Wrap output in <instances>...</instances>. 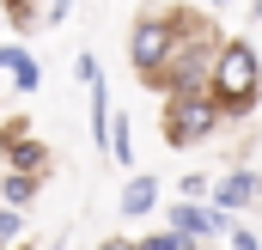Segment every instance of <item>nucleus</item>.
I'll use <instances>...</instances> for the list:
<instances>
[{
	"label": "nucleus",
	"instance_id": "nucleus-21",
	"mask_svg": "<svg viewBox=\"0 0 262 250\" xmlns=\"http://www.w3.org/2000/svg\"><path fill=\"white\" fill-rule=\"evenodd\" d=\"M0 122H6V116H0Z\"/></svg>",
	"mask_w": 262,
	"mask_h": 250
},
{
	"label": "nucleus",
	"instance_id": "nucleus-19",
	"mask_svg": "<svg viewBox=\"0 0 262 250\" xmlns=\"http://www.w3.org/2000/svg\"><path fill=\"white\" fill-rule=\"evenodd\" d=\"M250 12H256V25H262V0H250Z\"/></svg>",
	"mask_w": 262,
	"mask_h": 250
},
{
	"label": "nucleus",
	"instance_id": "nucleus-18",
	"mask_svg": "<svg viewBox=\"0 0 262 250\" xmlns=\"http://www.w3.org/2000/svg\"><path fill=\"white\" fill-rule=\"evenodd\" d=\"M98 250H140V244H134V238H104Z\"/></svg>",
	"mask_w": 262,
	"mask_h": 250
},
{
	"label": "nucleus",
	"instance_id": "nucleus-9",
	"mask_svg": "<svg viewBox=\"0 0 262 250\" xmlns=\"http://www.w3.org/2000/svg\"><path fill=\"white\" fill-rule=\"evenodd\" d=\"M152 201H159V183H152V177H128V183H122V214H128V220L152 214Z\"/></svg>",
	"mask_w": 262,
	"mask_h": 250
},
{
	"label": "nucleus",
	"instance_id": "nucleus-7",
	"mask_svg": "<svg viewBox=\"0 0 262 250\" xmlns=\"http://www.w3.org/2000/svg\"><path fill=\"white\" fill-rule=\"evenodd\" d=\"M0 165L18 171V177H43V171H49V147H43L37 134H25V140H12V147L0 153Z\"/></svg>",
	"mask_w": 262,
	"mask_h": 250
},
{
	"label": "nucleus",
	"instance_id": "nucleus-14",
	"mask_svg": "<svg viewBox=\"0 0 262 250\" xmlns=\"http://www.w3.org/2000/svg\"><path fill=\"white\" fill-rule=\"evenodd\" d=\"M73 73H79L85 86H104V73H98V55H85V49L73 55Z\"/></svg>",
	"mask_w": 262,
	"mask_h": 250
},
{
	"label": "nucleus",
	"instance_id": "nucleus-12",
	"mask_svg": "<svg viewBox=\"0 0 262 250\" xmlns=\"http://www.w3.org/2000/svg\"><path fill=\"white\" fill-rule=\"evenodd\" d=\"M12 12V31H37V0H0Z\"/></svg>",
	"mask_w": 262,
	"mask_h": 250
},
{
	"label": "nucleus",
	"instance_id": "nucleus-1",
	"mask_svg": "<svg viewBox=\"0 0 262 250\" xmlns=\"http://www.w3.org/2000/svg\"><path fill=\"white\" fill-rule=\"evenodd\" d=\"M256 98H262V55L244 37H226V49L213 61V104L226 116H250Z\"/></svg>",
	"mask_w": 262,
	"mask_h": 250
},
{
	"label": "nucleus",
	"instance_id": "nucleus-20",
	"mask_svg": "<svg viewBox=\"0 0 262 250\" xmlns=\"http://www.w3.org/2000/svg\"><path fill=\"white\" fill-rule=\"evenodd\" d=\"M207 6H232V0H207Z\"/></svg>",
	"mask_w": 262,
	"mask_h": 250
},
{
	"label": "nucleus",
	"instance_id": "nucleus-3",
	"mask_svg": "<svg viewBox=\"0 0 262 250\" xmlns=\"http://www.w3.org/2000/svg\"><path fill=\"white\" fill-rule=\"evenodd\" d=\"M220 122H226V110H220L213 98H171V104H165V140H171V147H195V140H207Z\"/></svg>",
	"mask_w": 262,
	"mask_h": 250
},
{
	"label": "nucleus",
	"instance_id": "nucleus-16",
	"mask_svg": "<svg viewBox=\"0 0 262 250\" xmlns=\"http://www.w3.org/2000/svg\"><path fill=\"white\" fill-rule=\"evenodd\" d=\"M232 250H262V238L250 232V226H232Z\"/></svg>",
	"mask_w": 262,
	"mask_h": 250
},
{
	"label": "nucleus",
	"instance_id": "nucleus-17",
	"mask_svg": "<svg viewBox=\"0 0 262 250\" xmlns=\"http://www.w3.org/2000/svg\"><path fill=\"white\" fill-rule=\"evenodd\" d=\"M67 12H73V0H49V6H43V18H49V25H67Z\"/></svg>",
	"mask_w": 262,
	"mask_h": 250
},
{
	"label": "nucleus",
	"instance_id": "nucleus-2",
	"mask_svg": "<svg viewBox=\"0 0 262 250\" xmlns=\"http://www.w3.org/2000/svg\"><path fill=\"white\" fill-rule=\"evenodd\" d=\"M171 49H177V6L140 12V18H134V31H128V61H134V73H140V86L165 79Z\"/></svg>",
	"mask_w": 262,
	"mask_h": 250
},
{
	"label": "nucleus",
	"instance_id": "nucleus-13",
	"mask_svg": "<svg viewBox=\"0 0 262 250\" xmlns=\"http://www.w3.org/2000/svg\"><path fill=\"white\" fill-rule=\"evenodd\" d=\"M177 195L183 201H213V183L207 177H177Z\"/></svg>",
	"mask_w": 262,
	"mask_h": 250
},
{
	"label": "nucleus",
	"instance_id": "nucleus-5",
	"mask_svg": "<svg viewBox=\"0 0 262 250\" xmlns=\"http://www.w3.org/2000/svg\"><path fill=\"white\" fill-rule=\"evenodd\" d=\"M0 73H6L12 92H37L43 86V67H37V55L25 43H0Z\"/></svg>",
	"mask_w": 262,
	"mask_h": 250
},
{
	"label": "nucleus",
	"instance_id": "nucleus-6",
	"mask_svg": "<svg viewBox=\"0 0 262 250\" xmlns=\"http://www.w3.org/2000/svg\"><path fill=\"white\" fill-rule=\"evenodd\" d=\"M250 201H262V177H250V171H232V177L213 183V207H220V214H238V207H250Z\"/></svg>",
	"mask_w": 262,
	"mask_h": 250
},
{
	"label": "nucleus",
	"instance_id": "nucleus-10",
	"mask_svg": "<svg viewBox=\"0 0 262 250\" xmlns=\"http://www.w3.org/2000/svg\"><path fill=\"white\" fill-rule=\"evenodd\" d=\"M110 159H116V165H134V122L128 116L110 122Z\"/></svg>",
	"mask_w": 262,
	"mask_h": 250
},
{
	"label": "nucleus",
	"instance_id": "nucleus-4",
	"mask_svg": "<svg viewBox=\"0 0 262 250\" xmlns=\"http://www.w3.org/2000/svg\"><path fill=\"white\" fill-rule=\"evenodd\" d=\"M238 220L232 214H220L213 201H177L171 207V232L177 238H189V244H201V238H213V232H232Z\"/></svg>",
	"mask_w": 262,
	"mask_h": 250
},
{
	"label": "nucleus",
	"instance_id": "nucleus-15",
	"mask_svg": "<svg viewBox=\"0 0 262 250\" xmlns=\"http://www.w3.org/2000/svg\"><path fill=\"white\" fill-rule=\"evenodd\" d=\"M25 134H31V122H25V116H6V122H0V153H6L12 140H25Z\"/></svg>",
	"mask_w": 262,
	"mask_h": 250
},
{
	"label": "nucleus",
	"instance_id": "nucleus-11",
	"mask_svg": "<svg viewBox=\"0 0 262 250\" xmlns=\"http://www.w3.org/2000/svg\"><path fill=\"white\" fill-rule=\"evenodd\" d=\"M0 250H25V214L0 207Z\"/></svg>",
	"mask_w": 262,
	"mask_h": 250
},
{
	"label": "nucleus",
	"instance_id": "nucleus-8",
	"mask_svg": "<svg viewBox=\"0 0 262 250\" xmlns=\"http://www.w3.org/2000/svg\"><path fill=\"white\" fill-rule=\"evenodd\" d=\"M37 189H43V177H18V171H0V207H31L37 201Z\"/></svg>",
	"mask_w": 262,
	"mask_h": 250
}]
</instances>
